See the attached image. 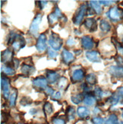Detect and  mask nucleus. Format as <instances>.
<instances>
[{"label":"nucleus","mask_w":123,"mask_h":124,"mask_svg":"<svg viewBox=\"0 0 123 124\" xmlns=\"http://www.w3.org/2000/svg\"><path fill=\"white\" fill-rule=\"evenodd\" d=\"M97 75L94 73H90L86 76V82L90 85H94L97 83Z\"/></svg>","instance_id":"4be33fe9"},{"label":"nucleus","mask_w":123,"mask_h":124,"mask_svg":"<svg viewBox=\"0 0 123 124\" xmlns=\"http://www.w3.org/2000/svg\"><path fill=\"white\" fill-rule=\"evenodd\" d=\"M62 59L65 63L70 64L74 60V57L73 53L68 51L66 49H64L62 51Z\"/></svg>","instance_id":"dca6fc26"},{"label":"nucleus","mask_w":123,"mask_h":124,"mask_svg":"<svg viewBox=\"0 0 123 124\" xmlns=\"http://www.w3.org/2000/svg\"><path fill=\"white\" fill-rule=\"evenodd\" d=\"M121 98H122V97H120L118 94L116 93L113 95L111 96V98H109V102L111 103L112 105H116L119 103V101H120Z\"/></svg>","instance_id":"a878e982"},{"label":"nucleus","mask_w":123,"mask_h":124,"mask_svg":"<svg viewBox=\"0 0 123 124\" xmlns=\"http://www.w3.org/2000/svg\"><path fill=\"white\" fill-rule=\"evenodd\" d=\"M94 94H95V97L97 98V99H101L103 97V91L101 90V88L100 87H96L94 88Z\"/></svg>","instance_id":"2f4dec72"},{"label":"nucleus","mask_w":123,"mask_h":124,"mask_svg":"<svg viewBox=\"0 0 123 124\" xmlns=\"http://www.w3.org/2000/svg\"><path fill=\"white\" fill-rule=\"evenodd\" d=\"M47 1H40V9H43L44 8V6L45 5H47Z\"/></svg>","instance_id":"37998d69"},{"label":"nucleus","mask_w":123,"mask_h":124,"mask_svg":"<svg viewBox=\"0 0 123 124\" xmlns=\"http://www.w3.org/2000/svg\"><path fill=\"white\" fill-rule=\"evenodd\" d=\"M122 119H123V110H122Z\"/></svg>","instance_id":"a18cd8bd"},{"label":"nucleus","mask_w":123,"mask_h":124,"mask_svg":"<svg viewBox=\"0 0 123 124\" xmlns=\"http://www.w3.org/2000/svg\"><path fill=\"white\" fill-rule=\"evenodd\" d=\"M2 72H4L7 75H14V70L9 66H2Z\"/></svg>","instance_id":"bb28decb"},{"label":"nucleus","mask_w":123,"mask_h":124,"mask_svg":"<svg viewBox=\"0 0 123 124\" xmlns=\"http://www.w3.org/2000/svg\"><path fill=\"white\" fill-rule=\"evenodd\" d=\"M86 57L90 62H100V58L99 57V53L97 51H95V50L87 51L86 53Z\"/></svg>","instance_id":"ddd939ff"},{"label":"nucleus","mask_w":123,"mask_h":124,"mask_svg":"<svg viewBox=\"0 0 123 124\" xmlns=\"http://www.w3.org/2000/svg\"><path fill=\"white\" fill-rule=\"evenodd\" d=\"M52 124H65V122L62 119L56 118V119H54L52 120Z\"/></svg>","instance_id":"4c0bfd02"},{"label":"nucleus","mask_w":123,"mask_h":124,"mask_svg":"<svg viewBox=\"0 0 123 124\" xmlns=\"http://www.w3.org/2000/svg\"><path fill=\"white\" fill-rule=\"evenodd\" d=\"M92 122L94 124H105L104 120L102 117H99V116L94 117L92 119Z\"/></svg>","instance_id":"f704fd0d"},{"label":"nucleus","mask_w":123,"mask_h":124,"mask_svg":"<svg viewBox=\"0 0 123 124\" xmlns=\"http://www.w3.org/2000/svg\"><path fill=\"white\" fill-rule=\"evenodd\" d=\"M12 60V52L10 49H6L1 53V60L2 62H10Z\"/></svg>","instance_id":"2eb2a0df"},{"label":"nucleus","mask_w":123,"mask_h":124,"mask_svg":"<svg viewBox=\"0 0 123 124\" xmlns=\"http://www.w3.org/2000/svg\"><path fill=\"white\" fill-rule=\"evenodd\" d=\"M77 114L79 117L85 119V118H87L90 116V110L86 107H78L77 110Z\"/></svg>","instance_id":"f3484780"},{"label":"nucleus","mask_w":123,"mask_h":124,"mask_svg":"<svg viewBox=\"0 0 123 124\" xmlns=\"http://www.w3.org/2000/svg\"><path fill=\"white\" fill-rule=\"evenodd\" d=\"M32 83H33V85L35 86V87H36V88L46 89L47 88L48 81L44 77L39 76V77L33 79V81H32Z\"/></svg>","instance_id":"6e6552de"},{"label":"nucleus","mask_w":123,"mask_h":124,"mask_svg":"<svg viewBox=\"0 0 123 124\" xmlns=\"http://www.w3.org/2000/svg\"><path fill=\"white\" fill-rule=\"evenodd\" d=\"M68 85V80L65 77H62L58 81V86L60 89H65Z\"/></svg>","instance_id":"b1692460"},{"label":"nucleus","mask_w":123,"mask_h":124,"mask_svg":"<svg viewBox=\"0 0 123 124\" xmlns=\"http://www.w3.org/2000/svg\"><path fill=\"white\" fill-rule=\"evenodd\" d=\"M100 28L103 32H109L111 30V25L107 21L103 19L100 22Z\"/></svg>","instance_id":"aec40b11"},{"label":"nucleus","mask_w":123,"mask_h":124,"mask_svg":"<svg viewBox=\"0 0 123 124\" xmlns=\"http://www.w3.org/2000/svg\"><path fill=\"white\" fill-rule=\"evenodd\" d=\"M66 44H67V45L68 46H73L74 44V40L72 38H69L68 40H67V42H66Z\"/></svg>","instance_id":"a19ab883"},{"label":"nucleus","mask_w":123,"mask_h":124,"mask_svg":"<svg viewBox=\"0 0 123 124\" xmlns=\"http://www.w3.org/2000/svg\"><path fill=\"white\" fill-rule=\"evenodd\" d=\"M47 54H48V56H49L50 59H55L57 56L58 53L55 50H53L52 48H48Z\"/></svg>","instance_id":"72a5a7b5"},{"label":"nucleus","mask_w":123,"mask_h":124,"mask_svg":"<svg viewBox=\"0 0 123 124\" xmlns=\"http://www.w3.org/2000/svg\"><path fill=\"white\" fill-rule=\"evenodd\" d=\"M46 79L48 81V82L50 84H54L56 83L57 81H58V78H59V75L58 73L54 70H50V69H47L46 72Z\"/></svg>","instance_id":"1a4fd4ad"},{"label":"nucleus","mask_w":123,"mask_h":124,"mask_svg":"<svg viewBox=\"0 0 123 124\" xmlns=\"http://www.w3.org/2000/svg\"><path fill=\"white\" fill-rule=\"evenodd\" d=\"M44 111L46 115H50L53 113L52 105L50 103V102H46V103L44 104Z\"/></svg>","instance_id":"cd10ccee"},{"label":"nucleus","mask_w":123,"mask_h":124,"mask_svg":"<svg viewBox=\"0 0 123 124\" xmlns=\"http://www.w3.org/2000/svg\"><path fill=\"white\" fill-rule=\"evenodd\" d=\"M67 114L68 120H74V114H75V110L72 107H69L67 110Z\"/></svg>","instance_id":"7c9ffc66"},{"label":"nucleus","mask_w":123,"mask_h":124,"mask_svg":"<svg viewBox=\"0 0 123 124\" xmlns=\"http://www.w3.org/2000/svg\"><path fill=\"white\" fill-rule=\"evenodd\" d=\"M117 94H118L120 97H122V98H123V87H120L118 88V90H117Z\"/></svg>","instance_id":"79ce46f5"},{"label":"nucleus","mask_w":123,"mask_h":124,"mask_svg":"<svg viewBox=\"0 0 123 124\" xmlns=\"http://www.w3.org/2000/svg\"><path fill=\"white\" fill-rule=\"evenodd\" d=\"M42 14L38 13L36 14V15L35 16V18H34L33 21L30 26V29H29V32L33 35H36L37 33H38V31H39V26L40 24L41 23V21H42Z\"/></svg>","instance_id":"7ed1b4c3"},{"label":"nucleus","mask_w":123,"mask_h":124,"mask_svg":"<svg viewBox=\"0 0 123 124\" xmlns=\"http://www.w3.org/2000/svg\"><path fill=\"white\" fill-rule=\"evenodd\" d=\"M105 124H119L118 116L114 114L109 115L108 119L105 121Z\"/></svg>","instance_id":"5701e85b"},{"label":"nucleus","mask_w":123,"mask_h":124,"mask_svg":"<svg viewBox=\"0 0 123 124\" xmlns=\"http://www.w3.org/2000/svg\"><path fill=\"white\" fill-rule=\"evenodd\" d=\"M81 45L85 50H91L94 46V43L93 39L89 36H83L81 38Z\"/></svg>","instance_id":"9d476101"},{"label":"nucleus","mask_w":123,"mask_h":124,"mask_svg":"<svg viewBox=\"0 0 123 124\" xmlns=\"http://www.w3.org/2000/svg\"><path fill=\"white\" fill-rule=\"evenodd\" d=\"M84 24L85 28L89 29L90 31H94L97 30V22H96V20L93 18H88L85 19L84 21Z\"/></svg>","instance_id":"4468645a"},{"label":"nucleus","mask_w":123,"mask_h":124,"mask_svg":"<svg viewBox=\"0 0 123 124\" xmlns=\"http://www.w3.org/2000/svg\"><path fill=\"white\" fill-rule=\"evenodd\" d=\"M36 48L38 52L43 53L46 50V36L45 34H41L37 39Z\"/></svg>","instance_id":"20e7f679"},{"label":"nucleus","mask_w":123,"mask_h":124,"mask_svg":"<svg viewBox=\"0 0 123 124\" xmlns=\"http://www.w3.org/2000/svg\"><path fill=\"white\" fill-rule=\"evenodd\" d=\"M31 102H32L31 100L29 98H28V97H23V98H21V101L20 103L22 106L26 107L28 105H30L31 104Z\"/></svg>","instance_id":"473e14b6"},{"label":"nucleus","mask_w":123,"mask_h":124,"mask_svg":"<svg viewBox=\"0 0 123 124\" xmlns=\"http://www.w3.org/2000/svg\"><path fill=\"white\" fill-rule=\"evenodd\" d=\"M16 99H17V91H14L13 93L11 94L10 98H9V104L12 107L14 106Z\"/></svg>","instance_id":"c756f323"},{"label":"nucleus","mask_w":123,"mask_h":124,"mask_svg":"<svg viewBox=\"0 0 123 124\" xmlns=\"http://www.w3.org/2000/svg\"><path fill=\"white\" fill-rule=\"evenodd\" d=\"M14 68L15 69H18V65H19V60H17V59H14Z\"/></svg>","instance_id":"c03bdc74"},{"label":"nucleus","mask_w":123,"mask_h":124,"mask_svg":"<svg viewBox=\"0 0 123 124\" xmlns=\"http://www.w3.org/2000/svg\"><path fill=\"white\" fill-rule=\"evenodd\" d=\"M25 45V40L23 38L22 36H21L18 34H16L15 38L12 43V47L14 52L19 51L21 48H23Z\"/></svg>","instance_id":"39448f33"},{"label":"nucleus","mask_w":123,"mask_h":124,"mask_svg":"<svg viewBox=\"0 0 123 124\" xmlns=\"http://www.w3.org/2000/svg\"><path fill=\"white\" fill-rule=\"evenodd\" d=\"M122 42H123V36H122Z\"/></svg>","instance_id":"de8ad7c7"},{"label":"nucleus","mask_w":123,"mask_h":124,"mask_svg":"<svg viewBox=\"0 0 123 124\" xmlns=\"http://www.w3.org/2000/svg\"><path fill=\"white\" fill-rule=\"evenodd\" d=\"M109 73L116 78H123V67L113 66L109 68Z\"/></svg>","instance_id":"f8f14e48"},{"label":"nucleus","mask_w":123,"mask_h":124,"mask_svg":"<svg viewBox=\"0 0 123 124\" xmlns=\"http://www.w3.org/2000/svg\"><path fill=\"white\" fill-rule=\"evenodd\" d=\"M99 2L101 4V5H104L106 6H109L111 5L113 3L116 2L115 1H104V0H101V1H99Z\"/></svg>","instance_id":"e433bc0d"},{"label":"nucleus","mask_w":123,"mask_h":124,"mask_svg":"<svg viewBox=\"0 0 123 124\" xmlns=\"http://www.w3.org/2000/svg\"><path fill=\"white\" fill-rule=\"evenodd\" d=\"M54 13L57 15V17L58 18H63L64 16L62 15V12L60 11V9L58 8V7H57V6H56L55 7V11H54Z\"/></svg>","instance_id":"c9c22d12"},{"label":"nucleus","mask_w":123,"mask_h":124,"mask_svg":"<svg viewBox=\"0 0 123 124\" xmlns=\"http://www.w3.org/2000/svg\"><path fill=\"white\" fill-rule=\"evenodd\" d=\"M61 97H62L61 92L60 91H57V92H55V94L52 95V98H54L56 100H58L61 98Z\"/></svg>","instance_id":"ea45409f"},{"label":"nucleus","mask_w":123,"mask_h":124,"mask_svg":"<svg viewBox=\"0 0 123 124\" xmlns=\"http://www.w3.org/2000/svg\"><path fill=\"white\" fill-rule=\"evenodd\" d=\"M45 91H46V93L47 94H50V95H53L54 94V93H55V91H54V90H53L52 88H50V87H47L46 89H45Z\"/></svg>","instance_id":"58836bf2"},{"label":"nucleus","mask_w":123,"mask_h":124,"mask_svg":"<svg viewBox=\"0 0 123 124\" xmlns=\"http://www.w3.org/2000/svg\"><path fill=\"white\" fill-rule=\"evenodd\" d=\"M18 124H25V123H18Z\"/></svg>","instance_id":"49530a36"},{"label":"nucleus","mask_w":123,"mask_h":124,"mask_svg":"<svg viewBox=\"0 0 123 124\" xmlns=\"http://www.w3.org/2000/svg\"><path fill=\"white\" fill-rule=\"evenodd\" d=\"M71 99H72V101L74 104H79L80 103H81V101L84 100L83 99V95L81 94L73 95V96H72Z\"/></svg>","instance_id":"393cba45"},{"label":"nucleus","mask_w":123,"mask_h":124,"mask_svg":"<svg viewBox=\"0 0 123 124\" xmlns=\"http://www.w3.org/2000/svg\"><path fill=\"white\" fill-rule=\"evenodd\" d=\"M58 18L57 17V15L54 13V12H52L48 16V21H49V24L50 25L54 24L56 21H58Z\"/></svg>","instance_id":"c85d7f7f"},{"label":"nucleus","mask_w":123,"mask_h":124,"mask_svg":"<svg viewBox=\"0 0 123 124\" xmlns=\"http://www.w3.org/2000/svg\"><path fill=\"white\" fill-rule=\"evenodd\" d=\"M63 44V40L61 37L56 33L52 32L49 37V44L51 48L55 51L60 50Z\"/></svg>","instance_id":"f257e3e1"},{"label":"nucleus","mask_w":123,"mask_h":124,"mask_svg":"<svg viewBox=\"0 0 123 124\" xmlns=\"http://www.w3.org/2000/svg\"><path fill=\"white\" fill-rule=\"evenodd\" d=\"M35 72V68L28 64H23L21 66V72L25 75H30Z\"/></svg>","instance_id":"a211bd4d"},{"label":"nucleus","mask_w":123,"mask_h":124,"mask_svg":"<svg viewBox=\"0 0 123 124\" xmlns=\"http://www.w3.org/2000/svg\"><path fill=\"white\" fill-rule=\"evenodd\" d=\"M87 7H86V5L85 4H82L80 5V7L78 8V9L77 10V12H75L74 15V18H73V22L75 25H79L82 22L83 18L86 15L87 12Z\"/></svg>","instance_id":"f03ea898"},{"label":"nucleus","mask_w":123,"mask_h":124,"mask_svg":"<svg viewBox=\"0 0 123 124\" xmlns=\"http://www.w3.org/2000/svg\"><path fill=\"white\" fill-rule=\"evenodd\" d=\"M84 78V71H83L81 69H75L72 75V82L73 83L81 82Z\"/></svg>","instance_id":"9b49d317"},{"label":"nucleus","mask_w":123,"mask_h":124,"mask_svg":"<svg viewBox=\"0 0 123 124\" xmlns=\"http://www.w3.org/2000/svg\"><path fill=\"white\" fill-rule=\"evenodd\" d=\"M106 15H108L109 18L113 21H114V22H117V21H119L121 19V17H122V14L119 12V8H117L116 6L111 8L109 9V12L106 13Z\"/></svg>","instance_id":"0eeeda50"},{"label":"nucleus","mask_w":123,"mask_h":124,"mask_svg":"<svg viewBox=\"0 0 123 124\" xmlns=\"http://www.w3.org/2000/svg\"><path fill=\"white\" fill-rule=\"evenodd\" d=\"M83 101L84 104H86L87 106H93L96 103V98H95V97L92 95L87 94L84 98Z\"/></svg>","instance_id":"412c9836"},{"label":"nucleus","mask_w":123,"mask_h":124,"mask_svg":"<svg viewBox=\"0 0 123 124\" xmlns=\"http://www.w3.org/2000/svg\"><path fill=\"white\" fill-rule=\"evenodd\" d=\"M1 87L3 93V97L5 99L10 98V85L8 78L5 77H1Z\"/></svg>","instance_id":"423d86ee"},{"label":"nucleus","mask_w":123,"mask_h":124,"mask_svg":"<svg viewBox=\"0 0 123 124\" xmlns=\"http://www.w3.org/2000/svg\"><path fill=\"white\" fill-rule=\"evenodd\" d=\"M90 4L91 5L92 8L97 15H100L103 12V8H101L100 3L98 1H90Z\"/></svg>","instance_id":"6ab92c4d"}]
</instances>
